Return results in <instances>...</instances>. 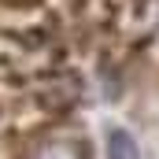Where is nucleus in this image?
Returning <instances> with one entry per match:
<instances>
[{"mask_svg": "<svg viewBox=\"0 0 159 159\" xmlns=\"http://www.w3.org/2000/svg\"><path fill=\"white\" fill-rule=\"evenodd\" d=\"M107 159H141L133 137H129L126 129H111V133H107Z\"/></svg>", "mask_w": 159, "mask_h": 159, "instance_id": "obj_1", "label": "nucleus"}]
</instances>
